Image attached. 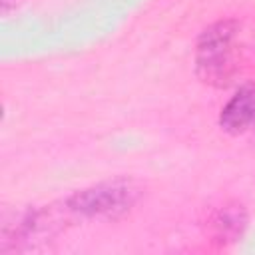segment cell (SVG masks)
Listing matches in <instances>:
<instances>
[{"label": "cell", "mask_w": 255, "mask_h": 255, "mask_svg": "<svg viewBox=\"0 0 255 255\" xmlns=\"http://www.w3.org/2000/svg\"><path fill=\"white\" fill-rule=\"evenodd\" d=\"M135 201V187L129 181H110L84 189L68 199V209L90 217H114Z\"/></svg>", "instance_id": "cell-2"}, {"label": "cell", "mask_w": 255, "mask_h": 255, "mask_svg": "<svg viewBox=\"0 0 255 255\" xmlns=\"http://www.w3.org/2000/svg\"><path fill=\"white\" fill-rule=\"evenodd\" d=\"M219 124L225 131L243 133L255 128V86L239 88L223 106Z\"/></svg>", "instance_id": "cell-3"}, {"label": "cell", "mask_w": 255, "mask_h": 255, "mask_svg": "<svg viewBox=\"0 0 255 255\" xmlns=\"http://www.w3.org/2000/svg\"><path fill=\"white\" fill-rule=\"evenodd\" d=\"M235 36V22L221 20L209 26L197 42V74L209 84H225L233 70L231 44Z\"/></svg>", "instance_id": "cell-1"}, {"label": "cell", "mask_w": 255, "mask_h": 255, "mask_svg": "<svg viewBox=\"0 0 255 255\" xmlns=\"http://www.w3.org/2000/svg\"><path fill=\"white\" fill-rule=\"evenodd\" d=\"M245 221H247V217H245V211L241 209V205H227V207L219 209L217 215L213 217L215 237L233 241L237 235H241Z\"/></svg>", "instance_id": "cell-4"}]
</instances>
